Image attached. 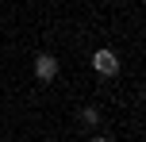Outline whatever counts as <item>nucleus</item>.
<instances>
[{"instance_id": "f03ea898", "label": "nucleus", "mask_w": 146, "mask_h": 142, "mask_svg": "<svg viewBox=\"0 0 146 142\" xmlns=\"http://www.w3.org/2000/svg\"><path fill=\"white\" fill-rule=\"evenodd\" d=\"M35 77L38 81H54V77H58V61H54L50 54H38L35 58Z\"/></svg>"}, {"instance_id": "7ed1b4c3", "label": "nucleus", "mask_w": 146, "mask_h": 142, "mask_svg": "<svg viewBox=\"0 0 146 142\" xmlns=\"http://www.w3.org/2000/svg\"><path fill=\"white\" fill-rule=\"evenodd\" d=\"M88 142H108V138H88Z\"/></svg>"}, {"instance_id": "f257e3e1", "label": "nucleus", "mask_w": 146, "mask_h": 142, "mask_svg": "<svg viewBox=\"0 0 146 142\" xmlns=\"http://www.w3.org/2000/svg\"><path fill=\"white\" fill-rule=\"evenodd\" d=\"M92 69H96L100 77H115V73H119V58H115L111 50H96V54H92Z\"/></svg>"}]
</instances>
